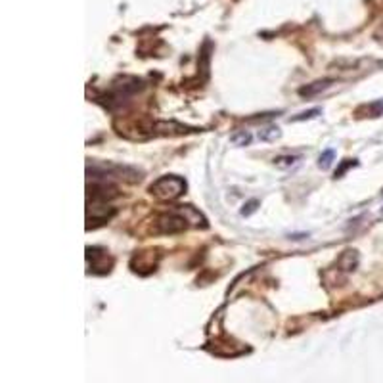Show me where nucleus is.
Listing matches in <instances>:
<instances>
[{
    "mask_svg": "<svg viewBox=\"0 0 383 383\" xmlns=\"http://www.w3.org/2000/svg\"><path fill=\"white\" fill-rule=\"evenodd\" d=\"M278 136H280V129L278 127H268V129L260 130L259 134L260 140H276Z\"/></svg>",
    "mask_w": 383,
    "mask_h": 383,
    "instance_id": "obj_8",
    "label": "nucleus"
},
{
    "mask_svg": "<svg viewBox=\"0 0 383 383\" xmlns=\"http://www.w3.org/2000/svg\"><path fill=\"white\" fill-rule=\"evenodd\" d=\"M251 140H253V136H251L247 130H238V132H234L230 136V142L234 146H249Z\"/></svg>",
    "mask_w": 383,
    "mask_h": 383,
    "instance_id": "obj_6",
    "label": "nucleus"
},
{
    "mask_svg": "<svg viewBox=\"0 0 383 383\" xmlns=\"http://www.w3.org/2000/svg\"><path fill=\"white\" fill-rule=\"evenodd\" d=\"M186 190V182L180 176H174V174H167V176H161L150 186V192H152L157 199H163V201H171V199H176L180 197Z\"/></svg>",
    "mask_w": 383,
    "mask_h": 383,
    "instance_id": "obj_2",
    "label": "nucleus"
},
{
    "mask_svg": "<svg viewBox=\"0 0 383 383\" xmlns=\"http://www.w3.org/2000/svg\"><path fill=\"white\" fill-rule=\"evenodd\" d=\"M332 161H333V150H326V152L320 155L318 167L320 169H328V167L332 165Z\"/></svg>",
    "mask_w": 383,
    "mask_h": 383,
    "instance_id": "obj_10",
    "label": "nucleus"
},
{
    "mask_svg": "<svg viewBox=\"0 0 383 383\" xmlns=\"http://www.w3.org/2000/svg\"><path fill=\"white\" fill-rule=\"evenodd\" d=\"M320 113H322V109H320V108L309 109V111H303V113H299L297 117H293V121H305V119H314V117L320 115Z\"/></svg>",
    "mask_w": 383,
    "mask_h": 383,
    "instance_id": "obj_11",
    "label": "nucleus"
},
{
    "mask_svg": "<svg viewBox=\"0 0 383 383\" xmlns=\"http://www.w3.org/2000/svg\"><path fill=\"white\" fill-rule=\"evenodd\" d=\"M199 213H195L192 207H180V209L169 211L157 217L155 220V232L159 234H178V232L188 228L190 217H197Z\"/></svg>",
    "mask_w": 383,
    "mask_h": 383,
    "instance_id": "obj_1",
    "label": "nucleus"
},
{
    "mask_svg": "<svg viewBox=\"0 0 383 383\" xmlns=\"http://www.w3.org/2000/svg\"><path fill=\"white\" fill-rule=\"evenodd\" d=\"M87 263L88 267H92L90 270L98 272V274L109 272V268L113 265V260L108 255V251H102L98 247H87Z\"/></svg>",
    "mask_w": 383,
    "mask_h": 383,
    "instance_id": "obj_3",
    "label": "nucleus"
},
{
    "mask_svg": "<svg viewBox=\"0 0 383 383\" xmlns=\"http://www.w3.org/2000/svg\"><path fill=\"white\" fill-rule=\"evenodd\" d=\"M299 159H301V155H282V157H276L274 165L278 169H289V167L295 165Z\"/></svg>",
    "mask_w": 383,
    "mask_h": 383,
    "instance_id": "obj_7",
    "label": "nucleus"
},
{
    "mask_svg": "<svg viewBox=\"0 0 383 383\" xmlns=\"http://www.w3.org/2000/svg\"><path fill=\"white\" fill-rule=\"evenodd\" d=\"M255 205H259V201H255V199H253V201H249V203L246 205V207L241 209V215H251V213H253V211L257 209Z\"/></svg>",
    "mask_w": 383,
    "mask_h": 383,
    "instance_id": "obj_12",
    "label": "nucleus"
},
{
    "mask_svg": "<svg viewBox=\"0 0 383 383\" xmlns=\"http://www.w3.org/2000/svg\"><path fill=\"white\" fill-rule=\"evenodd\" d=\"M356 165H358V163H356V159H345V161H343V163L339 165V169L335 171V178H341V176H343V174L347 173V171L351 169V167H356Z\"/></svg>",
    "mask_w": 383,
    "mask_h": 383,
    "instance_id": "obj_9",
    "label": "nucleus"
},
{
    "mask_svg": "<svg viewBox=\"0 0 383 383\" xmlns=\"http://www.w3.org/2000/svg\"><path fill=\"white\" fill-rule=\"evenodd\" d=\"M381 215H383V209H381Z\"/></svg>",
    "mask_w": 383,
    "mask_h": 383,
    "instance_id": "obj_13",
    "label": "nucleus"
},
{
    "mask_svg": "<svg viewBox=\"0 0 383 383\" xmlns=\"http://www.w3.org/2000/svg\"><path fill=\"white\" fill-rule=\"evenodd\" d=\"M330 87H332V80H330V79L316 80V83H311V85H307V87L299 88V94L303 96V98H312V96L324 92L326 88H330Z\"/></svg>",
    "mask_w": 383,
    "mask_h": 383,
    "instance_id": "obj_5",
    "label": "nucleus"
},
{
    "mask_svg": "<svg viewBox=\"0 0 383 383\" xmlns=\"http://www.w3.org/2000/svg\"><path fill=\"white\" fill-rule=\"evenodd\" d=\"M358 263H360V257H358V251L356 249H345L341 253L337 265L343 272H354L358 268Z\"/></svg>",
    "mask_w": 383,
    "mask_h": 383,
    "instance_id": "obj_4",
    "label": "nucleus"
}]
</instances>
